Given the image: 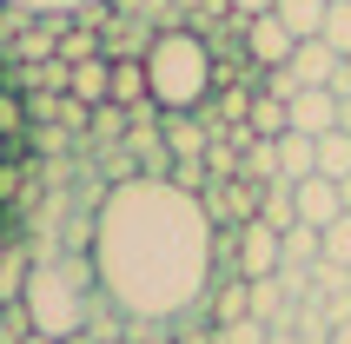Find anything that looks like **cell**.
I'll use <instances>...</instances> for the list:
<instances>
[{
	"label": "cell",
	"instance_id": "19",
	"mask_svg": "<svg viewBox=\"0 0 351 344\" xmlns=\"http://www.w3.org/2000/svg\"><path fill=\"white\" fill-rule=\"evenodd\" d=\"M332 93H351V60H338V73H332Z\"/></svg>",
	"mask_w": 351,
	"mask_h": 344
},
{
	"label": "cell",
	"instance_id": "21",
	"mask_svg": "<svg viewBox=\"0 0 351 344\" xmlns=\"http://www.w3.org/2000/svg\"><path fill=\"white\" fill-rule=\"evenodd\" d=\"M338 126L351 133V93H338Z\"/></svg>",
	"mask_w": 351,
	"mask_h": 344
},
{
	"label": "cell",
	"instance_id": "4",
	"mask_svg": "<svg viewBox=\"0 0 351 344\" xmlns=\"http://www.w3.org/2000/svg\"><path fill=\"white\" fill-rule=\"evenodd\" d=\"M278 265H285V251H278V225L245 219V225H239V251H232V278H272Z\"/></svg>",
	"mask_w": 351,
	"mask_h": 344
},
{
	"label": "cell",
	"instance_id": "8",
	"mask_svg": "<svg viewBox=\"0 0 351 344\" xmlns=\"http://www.w3.org/2000/svg\"><path fill=\"white\" fill-rule=\"evenodd\" d=\"M318 172V139L312 133H278V179H312Z\"/></svg>",
	"mask_w": 351,
	"mask_h": 344
},
{
	"label": "cell",
	"instance_id": "15",
	"mask_svg": "<svg viewBox=\"0 0 351 344\" xmlns=\"http://www.w3.org/2000/svg\"><path fill=\"white\" fill-rule=\"evenodd\" d=\"M318 40H325L338 60H351V0H332V7H325V27H318Z\"/></svg>",
	"mask_w": 351,
	"mask_h": 344
},
{
	"label": "cell",
	"instance_id": "20",
	"mask_svg": "<svg viewBox=\"0 0 351 344\" xmlns=\"http://www.w3.org/2000/svg\"><path fill=\"white\" fill-rule=\"evenodd\" d=\"M265 344H305V338H298L292 325H272V338H265Z\"/></svg>",
	"mask_w": 351,
	"mask_h": 344
},
{
	"label": "cell",
	"instance_id": "5",
	"mask_svg": "<svg viewBox=\"0 0 351 344\" xmlns=\"http://www.w3.org/2000/svg\"><path fill=\"white\" fill-rule=\"evenodd\" d=\"M239 40H245V60H252L258 73H272V66H285V60H292V27H285V20L278 14H258V20H239Z\"/></svg>",
	"mask_w": 351,
	"mask_h": 344
},
{
	"label": "cell",
	"instance_id": "2",
	"mask_svg": "<svg viewBox=\"0 0 351 344\" xmlns=\"http://www.w3.org/2000/svg\"><path fill=\"white\" fill-rule=\"evenodd\" d=\"M99 298V278H93V258L86 251H53V258H40L27 271V291H20V305L34 318L40 338H86V305Z\"/></svg>",
	"mask_w": 351,
	"mask_h": 344
},
{
	"label": "cell",
	"instance_id": "16",
	"mask_svg": "<svg viewBox=\"0 0 351 344\" xmlns=\"http://www.w3.org/2000/svg\"><path fill=\"white\" fill-rule=\"evenodd\" d=\"M318 238H325V265H345L351 271V212H345V219H332Z\"/></svg>",
	"mask_w": 351,
	"mask_h": 344
},
{
	"label": "cell",
	"instance_id": "7",
	"mask_svg": "<svg viewBox=\"0 0 351 344\" xmlns=\"http://www.w3.org/2000/svg\"><path fill=\"white\" fill-rule=\"evenodd\" d=\"M285 119H292V133H338V93L332 86H305V93L285 99Z\"/></svg>",
	"mask_w": 351,
	"mask_h": 344
},
{
	"label": "cell",
	"instance_id": "13",
	"mask_svg": "<svg viewBox=\"0 0 351 344\" xmlns=\"http://www.w3.org/2000/svg\"><path fill=\"white\" fill-rule=\"evenodd\" d=\"M139 99H153L146 60H113V99H106V106H139Z\"/></svg>",
	"mask_w": 351,
	"mask_h": 344
},
{
	"label": "cell",
	"instance_id": "22",
	"mask_svg": "<svg viewBox=\"0 0 351 344\" xmlns=\"http://www.w3.org/2000/svg\"><path fill=\"white\" fill-rule=\"evenodd\" d=\"M325 344H351V318H345V325H332V338H325Z\"/></svg>",
	"mask_w": 351,
	"mask_h": 344
},
{
	"label": "cell",
	"instance_id": "3",
	"mask_svg": "<svg viewBox=\"0 0 351 344\" xmlns=\"http://www.w3.org/2000/svg\"><path fill=\"white\" fill-rule=\"evenodd\" d=\"M146 86H153V106L159 113H199L219 86V66H213V47L206 34L193 27H166V34L146 40Z\"/></svg>",
	"mask_w": 351,
	"mask_h": 344
},
{
	"label": "cell",
	"instance_id": "9",
	"mask_svg": "<svg viewBox=\"0 0 351 344\" xmlns=\"http://www.w3.org/2000/svg\"><path fill=\"white\" fill-rule=\"evenodd\" d=\"M66 86H73V99H86V106H106V99H113V60H80Z\"/></svg>",
	"mask_w": 351,
	"mask_h": 344
},
{
	"label": "cell",
	"instance_id": "17",
	"mask_svg": "<svg viewBox=\"0 0 351 344\" xmlns=\"http://www.w3.org/2000/svg\"><path fill=\"white\" fill-rule=\"evenodd\" d=\"M0 7H14V14H47V20H60V14H86L93 0H0Z\"/></svg>",
	"mask_w": 351,
	"mask_h": 344
},
{
	"label": "cell",
	"instance_id": "12",
	"mask_svg": "<svg viewBox=\"0 0 351 344\" xmlns=\"http://www.w3.org/2000/svg\"><path fill=\"white\" fill-rule=\"evenodd\" d=\"M325 7H332V0H278L272 14L292 27V40H318V27H325Z\"/></svg>",
	"mask_w": 351,
	"mask_h": 344
},
{
	"label": "cell",
	"instance_id": "11",
	"mask_svg": "<svg viewBox=\"0 0 351 344\" xmlns=\"http://www.w3.org/2000/svg\"><path fill=\"white\" fill-rule=\"evenodd\" d=\"M166 153H173V159H199V153H206V126H199V113H166Z\"/></svg>",
	"mask_w": 351,
	"mask_h": 344
},
{
	"label": "cell",
	"instance_id": "24",
	"mask_svg": "<svg viewBox=\"0 0 351 344\" xmlns=\"http://www.w3.org/2000/svg\"><path fill=\"white\" fill-rule=\"evenodd\" d=\"M0 311H7V305H0Z\"/></svg>",
	"mask_w": 351,
	"mask_h": 344
},
{
	"label": "cell",
	"instance_id": "1",
	"mask_svg": "<svg viewBox=\"0 0 351 344\" xmlns=\"http://www.w3.org/2000/svg\"><path fill=\"white\" fill-rule=\"evenodd\" d=\"M93 278L99 298L133 325H179L213 298L219 225L206 199L153 172H126L93 206Z\"/></svg>",
	"mask_w": 351,
	"mask_h": 344
},
{
	"label": "cell",
	"instance_id": "14",
	"mask_svg": "<svg viewBox=\"0 0 351 344\" xmlns=\"http://www.w3.org/2000/svg\"><path fill=\"white\" fill-rule=\"evenodd\" d=\"M318 179H338V186L351 179V133L345 126L338 133H318Z\"/></svg>",
	"mask_w": 351,
	"mask_h": 344
},
{
	"label": "cell",
	"instance_id": "6",
	"mask_svg": "<svg viewBox=\"0 0 351 344\" xmlns=\"http://www.w3.org/2000/svg\"><path fill=\"white\" fill-rule=\"evenodd\" d=\"M292 206H298V219H305V225H332V219H345V186H338V179H298L292 186Z\"/></svg>",
	"mask_w": 351,
	"mask_h": 344
},
{
	"label": "cell",
	"instance_id": "10",
	"mask_svg": "<svg viewBox=\"0 0 351 344\" xmlns=\"http://www.w3.org/2000/svg\"><path fill=\"white\" fill-rule=\"evenodd\" d=\"M245 133H252V139H278V133H292V119H285V99L252 93V106H245Z\"/></svg>",
	"mask_w": 351,
	"mask_h": 344
},
{
	"label": "cell",
	"instance_id": "18",
	"mask_svg": "<svg viewBox=\"0 0 351 344\" xmlns=\"http://www.w3.org/2000/svg\"><path fill=\"white\" fill-rule=\"evenodd\" d=\"M226 7H232V20H258V14H272L278 0H226Z\"/></svg>",
	"mask_w": 351,
	"mask_h": 344
},
{
	"label": "cell",
	"instance_id": "23",
	"mask_svg": "<svg viewBox=\"0 0 351 344\" xmlns=\"http://www.w3.org/2000/svg\"><path fill=\"white\" fill-rule=\"evenodd\" d=\"M0 159H7V133H0Z\"/></svg>",
	"mask_w": 351,
	"mask_h": 344
}]
</instances>
